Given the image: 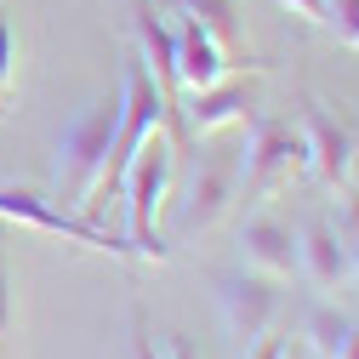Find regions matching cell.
Listing matches in <instances>:
<instances>
[{
  "label": "cell",
  "instance_id": "cell-5",
  "mask_svg": "<svg viewBox=\"0 0 359 359\" xmlns=\"http://www.w3.org/2000/svg\"><path fill=\"white\" fill-rule=\"evenodd\" d=\"M217 308H222L229 337H234L240 348H251L262 331H274L285 297H280V280L257 274V268H240V274H222V280H217Z\"/></svg>",
  "mask_w": 359,
  "mask_h": 359
},
{
  "label": "cell",
  "instance_id": "cell-20",
  "mask_svg": "<svg viewBox=\"0 0 359 359\" xmlns=\"http://www.w3.org/2000/svg\"><path fill=\"white\" fill-rule=\"evenodd\" d=\"M137 359H160L154 342H149V331H143V320H137Z\"/></svg>",
  "mask_w": 359,
  "mask_h": 359
},
{
  "label": "cell",
  "instance_id": "cell-3",
  "mask_svg": "<svg viewBox=\"0 0 359 359\" xmlns=\"http://www.w3.org/2000/svg\"><path fill=\"white\" fill-rule=\"evenodd\" d=\"M0 222H23V229H40V234H63L74 245H92V251H109V257H137V245H131L126 234L97 229L92 217H80L69 205H52L34 189H0Z\"/></svg>",
  "mask_w": 359,
  "mask_h": 359
},
{
  "label": "cell",
  "instance_id": "cell-4",
  "mask_svg": "<svg viewBox=\"0 0 359 359\" xmlns=\"http://www.w3.org/2000/svg\"><path fill=\"white\" fill-rule=\"evenodd\" d=\"M240 171H245V205H262L268 194L291 189L308 171V137L291 131V126H280V120H257Z\"/></svg>",
  "mask_w": 359,
  "mask_h": 359
},
{
  "label": "cell",
  "instance_id": "cell-22",
  "mask_svg": "<svg viewBox=\"0 0 359 359\" xmlns=\"http://www.w3.org/2000/svg\"><path fill=\"white\" fill-rule=\"evenodd\" d=\"M342 359H359V325H353V337H348V348H342Z\"/></svg>",
  "mask_w": 359,
  "mask_h": 359
},
{
  "label": "cell",
  "instance_id": "cell-18",
  "mask_svg": "<svg viewBox=\"0 0 359 359\" xmlns=\"http://www.w3.org/2000/svg\"><path fill=\"white\" fill-rule=\"evenodd\" d=\"M245 359H291V342H285V337H274V331H262V337L245 348Z\"/></svg>",
  "mask_w": 359,
  "mask_h": 359
},
{
  "label": "cell",
  "instance_id": "cell-15",
  "mask_svg": "<svg viewBox=\"0 0 359 359\" xmlns=\"http://www.w3.org/2000/svg\"><path fill=\"white\" fill-rule=\"evenodd\" d=\"M12 80H18V29L0 12V114L12 109Z\"/></svg>",
  "mask_w": 359,
  "mask_h": 359
},
{
  "label": "cell",
  "instance_id": "cell-17",
  "mask_svg": "<svg viewBox=\"0 0 359 359\" xmlns=\"http://www.w3.org/2000/svg\"><path fill=\"white\" fill-rule=\"evenodd\" d=\"M331 229L342 234V245L353 251V240H359V194H348V205L337 211V222H331Z\"/></svg>",
  "mask_w": 359,
  "mask_h": 359
},
{
  "label": "cell",
  "instance_id": "cell-6",
  "mask_svg": "<svg viewBox=\"0 0 359 359\" xmlns=\"http://www.w3.org/2000/svg\"><path fill=\"white\" fill-rule=\"evenodd\" d=\"M234 200H240V171H234V160H205V165L194 171L183 205H177V240L205 234Z\"/></svg>",
  "mask_w": 359,
  "mask_h": 359
},
{
  "label": "cell",
  "instance_id": "cell-1",
  "mask_svg": "<svg viewBox=\"0 0 359 359\" xmlns=\"http://www.w3.org/2000/svg\"><path fill=\"white\" fill-rule=\"evenodd\" d=\"M114 131H120V92H103L97 103H86L57 137L52 154V189L57 205L92 217L97 211V189H103V171H109V149H114Z\"/></svg>",
  "mask_w": 359,
  "mask_h": 359
},
{
  "label": "cell",
  "instance_id": "cell-9",
  "mask_svg": "<svg viewBox=\"0 0 359 359\" xmlns=\"http://www.w3.org/2000/svg\"><path fill=\"white\" fill-rule=\"evenodd\" d=\"M297 274L313 285V291H331L353 274V251L342 245V234L331 229L325 217H313L297 229Z\"/></svg>",
  "mask_w": 359,
  "mask_h": 359
},
{
  "label": "cell",
  "instance_id": "cell-23",
  "mask_svg": "<svg viewBox=\"0 0 359 359\" xmlns=\"http://www.w3.org/2000/svg\"><path fill=\"white\" fill-rule=\"evenodd\" d=\"M353 280H359V240H353Z\"/></svg>",
  "mask_w": 359,
  "mask_h": 359
},
{
  "label": "cell",
  "instance_id": "cell-13",
  "mask_svg": "<svg viewBox=\"0 0 359 359\" xmlns=\"http://www.w3.org/2000/svg\"><path fill=\"white\" fill-rule=\"evenodd\" d=\"M171 12H183L194 29H205L217 46H240V12H234V0H171Z\"/></svg>",
  "mask_w": 359,
  "mask_h": 359
},
{
  "label": "cell",
  "instance_id": "cell-7",
  "mask_svg": "<svg viewBox=\"0 0 359 359\" xmlns=\"http://www.w3.org/2000/svg\"><path fill=\"white\" fill-rule=\"evenodd\" d=\"M302 137H308V171H320V183L348 189L353 171V131L337 126L313 97H302Z\"/></svg>",
  "mask_w": 359,
  "mask_h": 359
},
{
  "label": "cell",
  "instance_id": "cell-2",
  "mask_svg": "<svg viewBox=\"0 0 359 359\" xmlns=\"http://www.w3.org/2000/svg\"><path fill=\"white\" fill-rule=\"evenodd\" d=\"M171 177H177V143L165 137V131H154V137L131 154V165H126V177H120L126 240L137 245L143 262H165V257H171V245H165L160 229H154V217H160V205H165V194H171Z\"/></svg>",
  "mask_w": 359,
  "mask_h": 359
},
{
  "label": "cell",
  "instance_id": "cell-12",
  "mask_svg": "<svg viewBox=\"0 0 359 359\" xmlns=\"http://www.w3.org/2000/svg\"><path fill=\"white\" fill-rule=\"evenodd\" d=\"M302 337H308V353L313 359H342V348L353 337V320H348L342 308H331V302H313L308 320H302Z\"/></svg>",
  "mask_w": 359,
  "mask_h": 359
},
{
  "label": "cell",
  "instance_id": "cell-11",
  "mask_svg": "<svg viewBox=\"0 0 359 359\" xmlns=\"http://www.w3.org/2000/svg\"><path fill=\"white\" fill-rule=\"evenodd\" d=\"M229 46H217V40L205 29H194L183 18V29H177V92L194 97V92H211L217 80H229Z\"/></svg>",
  "mask_w": 359,
  "mask_h": 359
},
{
  "label": "cell",
  "instance_id": "cell-16",
  "mask_svg": "<svg viewBox=\"0 0 359 359\" xmlns=\"http://www.w3.org/2000/svg\"><path fill=\"white\" fill-rule=\"evenodd\" d=\"M12 331V274H6V234H0V342Z\"/></svg>",
  "mask_w": 359,
  "mask_h": 359
},
{
  "label": "cell",
  "instance_id": "cell-19",
  "mask_svg": "<svg viewBox=\"0 0 359 359\" xmlns=\"http://www.w3.org/2000/svg\"><path fill=\"white\" fill-rule=\"evenodd\" d=\"M285 12H297V18H308V23H325V0H280Z\"/></svg>",
  "mask_w": 359,
  "mask_h": 359
},
{
  "label": "cell",
  "instance_id": "cell-10",
  "mask_svg": "<svg viewBox=\"0 0 359 359\" xmlns=\"http://www.w3.org/2000/svg\"><path fill=\"white\" fill-rule=\"evenodd\" d=\"M240 257H245V268H257L268 280H297V229L257 211L240 229Z\"/></svg>",
  "mask_w": 359,
  "mask_h": 359
},
{
  "label": "cell",
  "instance_id": "cell-8",
  "mask_svg": "<svg viewBox=\"0 0 359 359\" xmlns=\"http://www.w3.org/2000/svg\"><path fill=\"white\" fill-rule=\"evenodd\" d=\"M257 114V92L245 80H217L211 92H194L183 97V126H189V143L194 137H217V131H229L240 120Z\"/></svg>",
  "mask_w": 359,
  "mask_h": 359
},
{
  "label": "cell",
  "instance_id": "cell-21",
  "mask_svg": "<svg viewBox=\"0 0 359 359\" xmlns=\"http://www.w3.org/2000/svg\"><path fill=\"white\" fill-rule=\"evenodd\" d=\"M171 359H194V348H189L183 337H171Z\"/></svg>",
  "mask_w": 359,
  "mask_h": 359
},
{
  "label": "cell",
  "instance_id": "cell-14",
  "mask_svg": "<svg viewBox=\"0 0 359 359\" xmlns=\"http://www.w3.org/2000/svg\"><path fill=\"white\" fill-rule=\"evenodd\" d=\"M325 29L337 34V46L359 52V0H325Z\"/></svg>",
  "mask_w": 359,
  "mask_h": 359
}]
</instances>
